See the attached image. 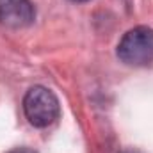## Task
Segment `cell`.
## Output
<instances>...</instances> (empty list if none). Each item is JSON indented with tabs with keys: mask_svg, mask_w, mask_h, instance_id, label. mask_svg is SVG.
<instances>
[{
	"mask_svg": "<svg viewBox=\"0 0 153 153\" xmlns=\"http://www.w3.org/2000/svg\"><path fill=\"white\" fill-rule=\"evenodd\" d=\"M36 18L30 0H0V23L9 29L29 27Z\"/></svg>",
	"mask_w": 153,
	"mask_h": 153,
	"instance_id": "3",
	"label": "cell"
},
{
	"mask_svg": "<svg viewBox=\"0 0 153 153\" xmlns=\"http://www.w3.org/2000/svg\"><path fill=\"white\" fill-rule=\"evenodd\" d=\"M71 2H87V0H71Z\"/></svg>",
	"mask_w": 153,
	"mask_h": 153,
	"instance_id": "6",
	"label": "cell"
},
{
	"mask_svg": "<svg viewBox=\"0 0 153 153\" xmlns=\"http://www.w3.org/2000/svg\"><path fill=\"white\" fill-rule=\"evenodd\" d=\"M9 153H36L34 150H30V148H16V150H13V152Z\"/></svg>",
	"mask_w": 153,
	"mask_h": 153,
	"instance_id": "4",
	"label": "cell"
},
{
	"mask_svg": "<svg viewBox=\"0 0 153 153\" xmlns=\"http://www.w3.org/2000/svg\"><path fill=\"white\" fill-rule=\"evenodd\" d=\"M121 153H141V152H135V150H125V152H121Z\"/></svg>",
	"mask_w": 153,
	"mask_h": 153,
	"instance_id": "5",
	"label": "cell"
},
{
	"mask_svg": "<svg viewBox=\"0 0 153 153\" xmlns=\"http://www.w3.org/2000/svg\"><path fill=\"white\" fill-rule=\"evenodd\" d=\"M23 112L32 126L45 128L59 117L61 105L53 91L43 85H34L23 98Z\"/></svg>",
	"mask_w": 153,
	"mask_h": 153,
	"instance_id": "1",
	"label": "cell"
},
{
	"mask_svg": "<svg viewBox=\"0 0 153 153\" xmlns=\"http://www.w3.org/2000/svg\"><path fill=\"white\" fill-rule=\"evenodd\" d=\"M117 57L128 66H148L153 62V29L146 25L130 29L117 45Z\"/></svg>",
	"mask_w": 153,
	"mask_h": 153,
	"instance_id": "2",
	"label": "cell"
}]
</instances>
